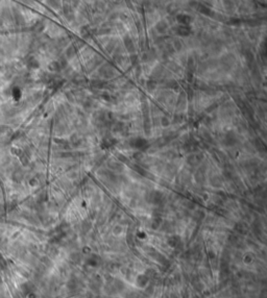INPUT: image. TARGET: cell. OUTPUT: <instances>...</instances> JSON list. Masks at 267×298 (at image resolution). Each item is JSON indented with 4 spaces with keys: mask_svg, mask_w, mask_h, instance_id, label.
<instances>
[{
    "mask_svg": "<svg viewBox=\"0 0 267 298\" xmlns=\"http://www.w3.org/2000/svg\"><path fill=\"white\" fill-rule=\"evenodd\" d=\"M198 11L201 13V14H205V15H210V13H211V11H210V8L209 7H207L206 5H199V7H198Z\"/></svg>",
    "mask_w": 267,
    "mask_h": 298,
    "instance_id": "obj_9",
    "label": "cell"
},
{
    "mask_svg": "<svg viewBox=\"0 0 267 298\" xmlns=\"http://www.w3.org/2000/svg\"><path fill=\"white\" fill-rule=\"evenodd\" d=\"M177 33L182 37H187L191 33V28L188 25H179L177 28Z\"/></svg>",
    "mask_w": 267,
    "mask_h": 298,
    "instance_id": "obj_3",
    "label": "cell"
},
{
    "mask_svg": "<svg viewBox=\"0 0 267 298\" xmlns=\"http://www.w3.org/2000/svg\"><path fill=\"white\" fill-rule=\"evenodd\" d=\"M157 29H158V31H160V32H164L165 30L167 29V24H166L165 22H160V23L157 25Z\"/></svg>",
    "mask_w": 267,
    "mask_h": 298,
    "instance_id": "obj_8",
    "label": "cell"
},
{
    "mask_svg": "<svg viewBox=\"0 0 267 298\" xmlns=\"http://www.w3.org/2000/svg\"><path fill=\"white\" fill-rule=\"evenodd\" d=\"M116 140L115 139H113V138H111V139H105L104 141H103V143H102V145L105 147V148H109V147H112L113 145H115L116 144Z\"/></svg>",
    "mask_w": 267,
    "mask_h": 298,
    "instance_id": "obj_5",
    "label": "cell"
},
{
    "mask_svg": "<svg viewBox=\"0 0 267 298\" xmlns=\"http://www.w3.org/2000/svg\"><path fill=\"white\" fill-rule=\"evenodd\" d=\"M124 43H125V47L127 48V50H128V51H133V50H134V48H133V47H134V45H133V42H132V40H130V39H128V38H127V39L124 41Z\"/></svg>",
    "mask_w": 267,
    "mask_h": 298,
    "instance_id": "obj_7",
    "label": "cell"
},
{
    "mask_svg": "<svg viewBox=\"0 0 267 298\" xmlns=\"http://www.w3.org/2000/svg\"><path fill=\"white\" fill-rule=\"evenodd\" d=\"M129 144H130V146H132L133 148L139 149V150H146V149L149 147L148 142H147L145 139H141V138L133 139Z\"/></svg>",
    "mask_w": 267,
    "mask_h": 298,
    "instance_id": "obj_1",
    "label": "cell"
},
{
    "mask_svg": "<svg viewBox=\"0 0 267 298\" xmlns=\"http://www.w3.org/2000/svg\"><path fill=\"white\" fill-rule=\"evenodd\" d=\"M177 20H178V22L179 24H182V25H188V26H189V24L192 22L193 19H192L191 16H189V15H187V14H179V15L177 16Z\"/></svg>",
    "mask_w": 267,
    "mask_h": 298,
    "instance_id": "obj_2",
    "label": "cell"
},
{
    "mask_svg": "<svg viewBox=\"0 0 267 298\" xmlns=\"http://www.w3.org/2000/svg\"><path fill=\"white\" fill-rule=\"evenodd\" d=\"M49 69H50L51 71H54V72L59 71V69H61L59 63H58V61H53V63H51V64L49 65Z\"/></svg>",
    "mask_w": 267,
    "mask_h": 298,
    "instance_id": "obj_6",
    "label": "cell"
},
{
    "mask_svg": "<svg viewBox=\"0 0 267 298\" xmlns=\"http://www.w3.org/2000/svg\"><path fill=\"white\" fill-rule=\"evenodd\" d=\"M168 124H169V120L166 119V118H163V119H162V125H163V126H167Z\"/></svg>",
    "mask_w": 267,
    "mask_h": 298,
    "instance_id": "obj_11",
    "label": "cell"
},
{
    "mask_svg": "<svg viewBox=\"0 0 267 298\" xmlns=\"http://www.w3.org/2000/svg\"><path fill=\"white\" fill-rule=\"evenodd\" d=\"M236 141H237V139H236V136H235L234 133H229V135L226 136L225 143H226L228 145H234V144L236 143Z\"/></svg>",
    "mask_w": 267,
    "mask_h": 298,
    "instance_id": "obj_4",
    "label": "cell"
},
{
    "mask_svg": "<svg viewBox=\"0 0 267 298\" xmlns=\"http://www.w3.org/2000/svg\"><path fill=\"white\" fill-rule=\"evenodd\" d=\"M147 87H148L150 90L155 89V87H157V83H155V81H153V80H150V81H148V84H147Z\"/></svg>",
    "mask_w": 267,
    "mask_h": 298,
    "instance_id": "obj_10",
    "label": "cell"
}]
</instances>
